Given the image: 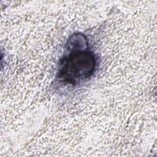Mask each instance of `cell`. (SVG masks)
<instances>
[{
    "label": "cell",
    "mask_w": 157,
    "mask_h": 157,
    "mask_svg": "<svg viewBox=\"0 0 157 157\" xmlns=\"http://www.w3.org/2000/svg\"><path fill=\"white\" fill-rule=\"evenodd\" d=\"M82 34H73L68 39L59 63L56 80L64 85L75 86L90 79L97 66V58Z\"/></svg>",
    "instance_id": "6da1fadb"
}]
</instances>
